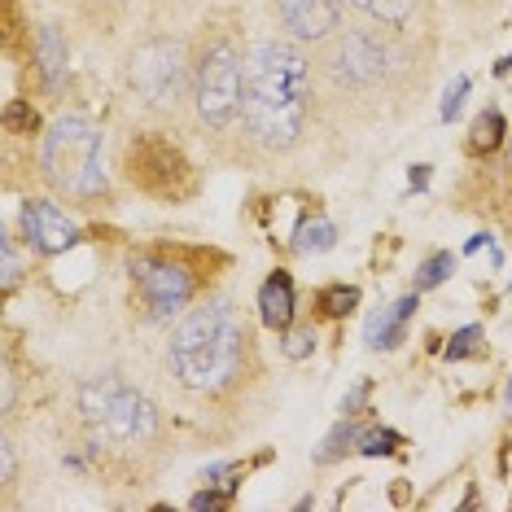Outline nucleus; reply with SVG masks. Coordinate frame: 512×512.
<instances>
[{
  "label": "nucleus",
  "instance_id": "f03ea898",
  "mask_svg": "<svg viewBox=\"0 0 512 512\" xmlns=\"http://www.w3.org/2000/svg\"><path fill=\"white\" fill-rule=\"evenodd\" d=\"M241 355H246V324L232 311V302H206L176 324L167 364L184 390L211 394L241 372Z\"/></svg>",
  "mask_w": 512,
  "mask_h": 512
},
{
  "label": "nucleus",
  "instance_id": "1a4fd4ad",
  "mask_svg": "<svg viewBox=\"0 0 512 512\" xmlns=\"http://www.w3.org/2000/svg\"><path fill=\"white\" fill-rule=\"evenodd\" d=\"M346 0H281V22L294 40H329L342 22Z\"/></svg>",
  "mask_w": 512,
  "mask_h": 512
},
{
  "label": "nucleus",
  "instance_id": "0eeeda50",
  "mask_svg": "<svg viewBox=\"0 0 512 512\" xmlns=\"http://www.w3.org/2000/svg\"><path fill=\"white\" fill-rule=\"evenodd\" d=\"M333 75L346 88H377L390 75V44L377 31H351L333 53Z\"/></svg>",
  "mask_w": 512,
  "mask_h": 512
},
{
  "label": "nucleus",
  "instance_id": "9d476101",
  "mask_svg": "<svg viewBox=\"0 0 512 512\" xmlns=\"http://www.w3.org/2000/svg\"><path fill=\"white\" fill-rule=\"evenodd\" d=\"M22 232L31 237V246L44 250V254H57V250H66V246H75V224L66 219L62 206H53V202H27L22 206Z\"/></svg>",
  "mask_w": 512,
  "mask_h": 512
},
{
  "label": "nucleus",
  "instance_id": "39448f33",
  "mask_svg": "<svg viewBox=\"0 0 512 512\" xmlns=\"http://www.w3.org/2000/svg\"><path fill=\"white\" fill-rule=\"evenodd\" d=\"M79 407L101 434L110 438H123V442H136V438H149L158 425V412L154 403L145 399L141 390L123 386L119 377H92L84 381L79 390Z\"/></svg>",
  "mask_w": 512,
  "mask_h": 512
},
{
  "label": "nucleus",
  "instance_id": "412c9836",
  "mask_svg": "<svg viewBox=\"0 0 512 512\" xmlns=\"http://www.w3.org/2000/svg\"><path fill=\"white\" fill-rule=\"evenodd\" d=\"M477 342H482V329H460L456 337H451V346H447V359H464V355H473L477 351Z\"/></svg>",
  "mask_w": 512,
  "mask_h": 512
},
{
  "label": "nucleus",
  "instance_id": "6ab92c4d",
  "mask_svg": "<svg viewBox=\"0 0 512 512\" xmlns=\"http://www.w3.org/2000/svg\"><path fill=\"white\" fill-rule=\"evenodd\" d=\"M351 442H359V429H355V425H337L333 434H329V442H324L320 460H337L346 447H351Z\"/></svg>",
  "mask_w": 512,
  "mask_h": 512
},
{
  "label": "nucleus",
  "instance_id": "423d86ee",
  "mask_svg": "<svg viewBox=\"0 0 512 512\" xmlns=\"http://www.w3.org/2000/svg\"><path fill=\"white\" fill-rule=\"evenodd\" d=\"M184 79H189V66H184L180 44H171V40H154V44H145V49L132 57V84H136V92H141L149 106L180 101Z\"/></svg>",
  "mask_w": 512,
  "mask_h": 512
},
{
  "label": "nucleus",
  "instance_id": "4468645a",
  "mask_svg": "<svg viewBox=\"0 0 512 512\" xmlns=\"http://www.w3.org/2000/svg\"><path fill=\"white\" fill-rule=\"evenodd\" d=\"M504 141V114H499L495 106L491 110H482L473 119V136H469V149L473 154H491V149Z\"/></svg>",
  "mask_w": 512,
  "mask_h": 512
},
{
  "label": "nucleus",
  "instance_id": "ddd939ff",
  "mask_svg": "<svg viewBox=\"0 0 512 512\" xmlns=\"http://www.w3.org/2000/svg\"><path fill=\"white\" fill-rule=\"evenodd\" d=\"M40 71H44V79H49L53 88L62 84V75H66V44H62V36H57L53 27L40 31Z\"/></svg>",
  "mask_w": 512,
  "mask_h": 512
},
{
  "label": "nucleus",
  "instance_id": "a878e982",
  "mask_svg": "<svg viewBox=\"0 0 512 512\" xmlns=\"http://www.w3.org/2000/svg\"><path fill=\"white\" fill-rule=\"evenodd\" d=\"M219 504H224V499H219V495H211V491L193 499V508H197V512H206V508H219Z\"/></svg>",
  "mask_w": 512,
  "mask_h": 512
},
{
  "label": "nucleus",
  "instance_id": "20e7f679",
  "mask_svg": "<svg viewBox=\"0 0 512 512\" xmlns=\"http://www.w3.org/2000/svg\"><path fill=\"white\" fill-rule=\"evenodd\" d=\"M193 106L197 119L215 132H224L237 119H246V66L232 44H215L193 71Z\"/></svg>",
  "mask_w": 512,
  "mask_h": 512
},
{
  "label": "nucleus",
  "instance_id": "f3484780",
  "mask_svg": "<svg viewBox=\"0 0 512 512\" xmlns=\"http://www.w3.org/2000/svg\"><path fill=\"white\" fill-rule=\"evenodd\" d=\"M451 272H456V259H451V254H434V259H425L421 276H416V289H438Z\"/></svg>",
  "mask_w": 512,
  "mask_h": 512
},
{
  "label": "nucleus",
  "instance_id": "dca6fc26",
  "mask_svg": "<svg viewBox=\"0 0 512 512\" xmlns=\"http://www.w3.org/2000/svg\"><path fill=\"white\" fill-rule=\"evenodd\" d=\"M333 241H337V232H333L329 219H311V224L298 228V241H294V246H298L302 254H324V250H333Z\"/></svg>",
  "mask_w": 512,
  "mask_h": 512
},
{
  "label": "nucleus",
  "instance_id": "7ed1b4c3",
  "mask_svg": "<svg viewBox=\"0 0 512 512\" xmlns=\"http://www.w3.org/2000/svg\"><path fill=\"white\" fill-rule=\"evenodd\" d=\"M44 171L62 193L97 197L106 193V171H101V132L88 119H57L44 136Z\"/></svg>",
  "mask_w": 512,
  "mask_h": 512
},
{
  "label": "nucleus",
  "instance_id": "4be33fe9",
  "mask_svg": "<svg viewBox=\"0 0 512 512\" xmlns=\"http://www.w3.org/2000/svg\"><path fill=\"white\" fill-rule=\"evenodd\" d=\"M316 351V329H294L285 337V355L289 359H302V355H311Z\"/></svg>",
  "mask_w": 512,
  "mask_h": 512
},
{
  "label": "nucleus",
  "instance_id": "9b49d317",
  "mask_svg": "<svg viewBox=\"0 0 512 512\" xmlns=\"http://www.w3.org/2000/svg\"><path fill=\"white\" fill-rule=\"evenodd\" d=\"M416 316V294H407L399 302H390V307H381L377 316L368 320V346H377V351H390V346L403 342L407 333V320Z\"/></svg>",
  "mask_w": 512,
  "mask_h": 512
},
{
  "label": "nucleus",
  "instance_id": "a211bd4d",
  "mask_svg": "<svg viewBox=\"0 0 512 512\" xmlns=\"http://www.w3.org/2000/svg\"><path fill=\"white\" fill-rule=\"evenodd\" d=\"M394 447H399V434H390V429H368V434H359V451H364V456H390Z\"/></svg>",
  "mask_w": 512,
  "mask_h": 512
},
{
  "label": "nucleus",
  "instance_id": "6e6552de",
  "mask_svg": "<svg viewBox=\"0 0 512 512\" xmlns=\"http://www.w3.org/2000/svg\"><path fill=\"white\" fill-rule=\"evenodd\" d=\"M132 281L158 320L176 316L184 302L193 298V276L176 263H132Z\"/></svg>",
  "mask_w": 512,
  "mask_h": 512
},
{
  "label": "nucleus",
  "instance_id": "f257e3e1",
  "mask_svg": "<svg viewBox=\"0 0 512 512\" xmlns=\"http://www.w3.org/2000/svg\"><path fill=\"white\" fill-rule=\"evenodd\" d=\"M311 114V66L294 44L267 40L246 62V127L267 149L302 141Z\"/></svg>",
  "mask_w": 512,
  "mask_h": 512
},
{
  "label": "nucleus",
  "instance_id": "5701e85b",
  "mask_svg": "<svg viewBox=\"0 0 512 512\" xmlns=\"http://www.w3.org/2000/svg\"><path fill=\"white\" fill-rule=\"evenodd\" d=\"M5 127H9V132H22V127L31 132V127H36V110H31L27 101H14V106L5 110Z\"/></svg>",
  "mask_w": 512,
  "mask_h": 512
},
{
  "label": "nucleus",
  "instance_id": "393cba45",
  "mask_svg": "<svg viewBox=\"0 0 512 512\" xmlns=\"http://www.w3.org/2000/svg\"><path fill=\"white\" fill-rule=\"evenodd\" d=\"M0 254H5V276H0V285L5 289H14L18 285V272H22V263H18V250H14V241H0Z\"/></svg>",
  "mask_w": 512,
  "mask_h": 512
},
{
  "label": "nucleus",
  "instance_id": "2eb2a0df",
  "mask_svg": "<svg viewBox=\"0 0 512 512\" xmlns=\"http://www.w3.org/2000/svg\"><path fill=\"white\" fill-rule=\"evenodd\" d=\"M351 5H359L368 18L399 27V22H407V18L416 14V5H421V0H351Z\"/></svg>",
  "mask_w": 512,
  "mask_h": 512
},
{
  "label": "nucleus",
  "instance_id": "b1692460",
  "mask_svg": "<svg viewBox=\"0 0 512 512\" xmlns=\"http://www.w3.org/2000/svg\"><path fill=\"white\" fill-rule=\"evenodd\" d=\"M464 92H469V79H456V84L447 88V97H442V119H456L460 114V106H464Z\"/></svg>",
  "mask_w": 512,
  "mask_h": 512
},
{
  "label": "nucleus",
  "instance_id": "f8f14e48",
  "mask_svg": "<svg viewBox=\"0 0 512 512\" xmlns=\"http://www.w3.org/2000/svg\"><path fill=\"white\" fill-rule=\"evenodd\" d=\"M259 307L272 329H289V320H294V281H289L285 272H272L259 294Z\"/></svg>",
  "mask_w": 512,
  "mask_h": 512
},
{
  "label": "nucleus",
  "instance_id": "aec40b11",
  "mask_svg": "<svg viewBox=\"0 0 512 512\" xmlns=\"http://www.w3.org/2000/svg\"><path fill=\"white\" fill-rule=\"evenodd\" d=\"M355 289H342V285H337V289H324V311H329V316H346V311H351L355 307Z\"/></svg>",
  "mask_w": 512,
  "mask_h": 512
}]
</instances>
